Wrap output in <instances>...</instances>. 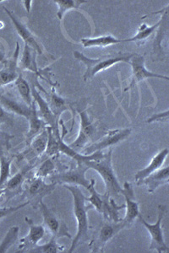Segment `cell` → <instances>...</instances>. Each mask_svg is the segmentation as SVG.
<instances>
[{"label": "cell", "mask_w": 169, "mask_h": 253, "mask_svg": "<svg viewBox=\"0 0 169 253\" xmlns=\"http://www.w3.org/2000/svg\"><path fill=\"white\" fill-rule=\"evenodd\" d=\"M20 56V46L16 43V49L14 51V56L11 59H8L3 63L4 66L0 69V88L8 85L12 82L16 81L19 76L18 73V63Z\"/></svg>", "instance_id": "cell-17"}, {"label": "cell", "mask_w": 169, "mask_h": 253, "mask_svg": "<svg viewBox=\"0 0 169 253\" xmlns=\"http://www.w3.org/2000/svg\"><path fill=\"white\" fill-rule=\"evenodd\" d=\"M37 165L28 164L22 167V169L18 171L14 176L9 178L8 182L6 183L5 193H20V190L22 188L24 182L26 181V176L32 168H34Z\"/></svg>", "instance_id": "cell-23"}, {"label": "cell", "mask_w": 169, "mask_h": 253, "mask_svg": "<svg viewBox=\"0 0 169 253\" xmlns=\"http://www.w3.org/2000/svg\"><path fill=\"white\" fill-rule=\"evenodd\" d=\"M41 213L43 216V226L49 230L51 236L55 238L59 239L62 237L72 239V236L69 232L68 226L64 222L57 218V215L50 210L43 201H41L38 205Z\"/></svg>", "instance_id": "cell-7"}, {"label": "cell", "mask_w": 169, "mask_h": 253, "mask_svg": "<svg viewBox=\"0 0 169 253\" xmlns=\"http://www.w3.org/2000/svg\"><path fill=\"white\" fill-rule=\"evenodd\" d=\"M4 10H5L6 14L9 15V17L10 18L12 23L14 25V28L16 30L18 35H19L20 38H22V40L24 41L25 45L31 46L32 49H34L35 51H36L38 54H44L43 46H42L40 42H38V39L36 38L34 35L32 34L31 31L14 15L13 12L10 11L9 9H6V8H4Z\"/></svg>", "instance_id": "cell-15"}, {"label": "cell", "mask_w": 169, "mask_h": 253, "mask_svg": "<svg viewBox=\"0 0 169 253\" xmlns=\"http://www.w3.org/2000/svg\"><path fill=\"white\" fill-rule=\"evenodd\" d=\"M66 189L69 190L73 196L74 202V215L77 222V231L75 238L73 239L71 246L68 253H72L80 245L89 241V222L87 212L91 205H86V198L80 187L75 185H63Z\"/></svg>", "instance_id": "cell-1"}, {"label": "cell", "mask_w": 169, "mask_h": 253, "mask_svg": "<svg viewBox=\"0 0 169 253\" xmlns=\"http://www.w3.org/2000/svg\"><path fill=\"white\" fill-rule=\"evenodd\" d=\"M130 133H131V130L129 128L109 131L106 135L104 136L103 138L93 144H90L89 146L84 148L80 153L87 156L97 151H103L107 148H111L116 144H119L120 142L125 140L128 137H129Z\"/></svg>", "instance_id": "cell-10"}, {"label": "cell", "mask_w": 169, "mask_h": 253, "mask_svg": "<svg viewBox=\"0 0 169 253\" xmlns=\"http://www.w3.org/2000/svg\"><path fill=\"white\" fill-rule=\"evenodd\" d=\"M162 19H163V16L153 26H147L146 24L141 25L140 26V28L138 29L136 35H135L133 38L123 39L124 42H135V43L137 44L138 46H141V44L145 43V42L147 40V38H149L151 35L153 34L155 32L156 30L158 29V27H159L161 22H162Z\"/></svg>", "instance_id": "cell-26"}, {"label": "cell", "mask_w": 169, "mask_h": 253, "mask_svg": "<svg viewBox=\"0 0 169 253\" xmlns=\"http://www.w3.org/2000/svg\"><path fill=\"white\" fill-rule=\"evenodd\" d=\"M48 138H49V133H48L46 127L36 138H33V140L30 143L29 145H27V149L26 150L20 153V155L18 156L19 159L20 160L26 159L29 161H33L35 159L42 156L46 150Z\"/></svg>", "instance_id": "cell-16"}, {"label": "cell", "mask_w": 169, "mask_h": 253, "mask_svg": "<svg viewBox=\"0 0 169 253\" xmlns=\"http://www.w3.org/2000/svg\"><path fill=\"white\" fill-rule=\"evenodd\" d=\"M11 138L4 132H0V153H7Z\"/></svg>", "instance_id": "cell-35"}, {"label": "cell", "mask_w": 169, "mask_h": 253, "mask_svg": "<svg viewBox=\"0 0 169 253\" xmlns=\"http://www.w3.org/2000/svg\"><path fill=\"white\" fill-rule=\"evenodd\" d=\"M30 205L29 202L26 201V203H23L21 205H17V206H13V207H3L0 208V220L1 219H4L8 216L11 215L13 213L17 212L18 210L23 209L24 207H26L27 205Z\"/></svg>", "instance_id": "cell-33"}, {"label": "cell", "mask_w": 169, "mask_h": 253, "mask_svg": "<svg viewBox=\"0 0 169 253\" xmlns=\"http://www.w3.org/2000/svg\"><path fill=\"white\" fill-rule=\"evenodd\" d=\"M20 233L19 226H13L9 229V231L6 233L2 242L0 243V253H5L8 252L12 246H14L18 241Z\"/></svg>", "instance_id": "cell-31"}, {"label": "cell", "mask_w": 169, "mask_h": 253, "mask_svg": "<svg viewBox=\"0 0 169 253\" xmlns=\"http://www.w3.org/2000/svg\"><path fill=\"white\" fill-rule=\"evenodd\" d=\"M64 247L57 242V239L51 236L48 243L37 245L35 248L29 251L32 253H58L64 250Z\"/></svg>", "instance_id": "cell-30"}, {"label": "cell", "mask_w": 169, "mask_h": 253, "mask_svg": "<svg viewBox=\"0 0 169 253\" xmlns=\"http://www.w3.org/2000/svg\"><path fill=\"white\" fill-rule=\"evenodd\" d=\"M55 164L52 158L46 159L41 163L38 167V170L36 172L35 176L36 177H40V178H46L49 177L50 175L55 174Z\"/></svg>", "instance_id": "cell-32"}, {"label": "cell", "mask_w": 169, "mask_h": 253, "mask_svg": "<svg viewBox=\"0 0 169 253\" xmlns=\"http://www.w3.org/2000/svg\"><path fill=\"white\" fill-rule=\"evenodd\" d=\"M89 167L99 174L104 185H105V195L114 198L121 194L122 188L112 166V148L106 153H104L101 158L84 162Z\"/></svg>", "instance_id": "cell-3"}, {"label": "cell", "mask_w": 169, "mask_h": 253, "mask_svg": "<svg viewBox=\"0 0 169 253\" xmlns=\"http://www.w3.org/2000/svg\"><path fill=\"white\" fill-rule=\"evenodd\" d=\"M169 181V167L160 168L154 173L148 175L147 177L143 179L142 181H139L136 184L138 186H146L147 192L153 193L156 189L163 185L168 184Z\"/></svg>", "instance_id": "cell-19"}, {"label": "cell", "mask_w": 169, "mask_h": 253, "mask_svg": "<svg viewBox=\"0 0 169 253\" xmlns=\"http://www.w3.org/2000/svg\"><path fill=\"white\" fill-rule=\"evenodd\" d=\"M123 229H125V225L123 224V220L117 223L104 221L92 237L89 243L90 249L92 253L104 252L107 243Z\"/></svg>", "instance_id": "cell-6"}, {"label": "cell", "mask_w": 169, "mask_h": 253, "mask_svg": "<svg viewBox=\"0 0 169 253\" xmlns=\"http://www.w3.org/2000/svg\"><path fill=\"white\" fill-rule=\"evenodd\" d=\"M31 88H32L33 101H34L35 104L37 106V109H38V115L46 124L47 126H49L52 129L53 134L57 138H60L61 136L59 134V130H58V122L59 121L53 113L46 100H44L41 96L40 93L35 86V84H32Z\"/></svg>", "instance_id": "cell-12"}, {"label": "cell", "mask_w": 169, "mask_h": 253, "mask_svg": "<svg viewBox=\"0 0 169 253\" xmlns=\"http://www.w3.org/2000/svg\"><path fill=\"white\" fill-rule=\"evenodd\" d=\"M79 116H80V132L75 141L69 144V146L72 150L80 153L84 148H86V144L94 138L95 134L97 132V127L90 119L86 110L80 111Z\"/></svg>", "instance_id": "cell-11"}, {"label": "cell", "mask_w": 169, "mask_h": 253, "mask_svg": "<svg viewBox=\"0 0 169 253\" xmlns=\"http://www.w3.org/2000/svg\"><path fill=\"white\" fill-rule=\"evenodd\" d=\"M121 194L125 199V209H126L125 216L122 220L123 224L125 225V228H128L135 221V219L139 218L141 213L139 209V204L135 199V193H134L133 187L128 181L124 182Z\"/></svg>", "instance_id": "cell-13"}, {"label": "cell", "mask_w": 169, "mask_h": 253, "mask_svg": "<svg viewBox=\"0 0 169 253\" xmlns=\"http://www.w3.org/2000/svg\"><path fill=\"white\" fill-rule=\"evenodd\" d=\"M13 157L7 153H0V188H3L10 178V167Z\"/></svg>", "instance_id": "cell-28"}, {"label": "cell", "mask_w": 169, "mask_h": 253, "mask_svg": "<svg viewBox=\"0 0 169 253\" xmlns=\"http://www.w3.org/2000/svg\"><path fill=\"white\" fill-rule=\"evenodd\" d=\"M124 42L123 39L113 37L111 35H105L100 36L98 38H82L80 41V43L85 48H91V47H107V46L117 45L118 43Z\"/></svg>", "instance_id": "cell-25"}, {"label": "cell", "mask_w": 169, "mask_h": 253, "mask_svg": "<svg viewBox=\"0 0 169 253\" xmlns=\"http://www.w3.org/2000/svg\"><path fill=\"white\" fill-rule=\"evenodd\" d=\"M47 97H48L47 102L58 121L60 120L61 115L63 114V112L72 108L69 101L61 97L60 95H57L55 89H52L51 92L47 95Z\"/></svg>", "instance_id": "cell-22"}, {"label": "cell", "mask_w": 169, "mask_h": 253, "mask_svg": "<svg viewBox=\"0 0 169 253\" xmlns=\"http://www.w3.org/2000/svg\"><path fill=\"white\" fill-rule=\"evenodd\" d=\"M57 185L55 183H46L43 178L40 177H36L30 179L26 187H25V194L27 199V202L29 204L32 205V206L36 209L38 207V205L43 199L52 193L55 189Z\"/></svg>", "instance_id": "cell-8"}, {"label": "cell", "mask_w": 169, "mask_h": 253, "mask_svg": "<svg viewBox=\"0 0 169 253\" xmlns=\"http://www.w3.org/2000/svg\"><path fill=\"white\" fill-rule=\"evenodd\" d=\"M54 3L57 4L58 10L57 12V17L59 20H63L66 12L71 9H77L83 3H86L85 0H55Z\"/></svg>", "instance_id": "cell-29"}, {"label": "cell", "mask_w": 169, "mask_h": 253, "mask_svg": "<svg viewBox=\"0 0 169 253\" xmlns=\"http://www.w3.org/2000/svg\"><path fill=\"white\" fill-rule=\"evenodd\" d=\"M5 188H0V197L3 195V194H4V193H5Z\"/></svg>", "instance_id": "cell-39"}, {"label": "cell", "mask_w": 169, "mask_h": 253, "mask_svg": "<svg viewBox=\"0 0 169 253\" xmlns=\"http://www.w3.org/2000/svg\"><path fill=\"white\" fill-rule=\"evenodd\" d=\"M0 105L10 114H17L28 119L32 115V112L36 107V104L33 103L32 107H28L27 105L15 100L9 95H0Z\"/></svg>", "instance_id": "cell-18"}, {"label": "cell", "mask_w": 169, "mask_h": 253, "mask_svg": "<svg viewBox=\"0 0 169 253\" xmlns=\"http://www.w3.org/2000/svg\"><path fill=\"white\" fill-rule=\"evenodd\" d=\"M6 47L3 42L0 40V63H4L8 59H6Z\"/></svg>", "instance_id": "cell-37"}, {"label": "cell", "mask_w": 169, "mask_h": 253, "mask_svg": "<svg viewBox=\"0 0 169 253\" xmlns=\"http://www.w3.org/2000/svg\"><path fill=\"white\" fill-rule=\"evenodd\" d=\"M22 3L25 4V7H26L27 13H30V11H31V8H32V1H27V0H26V1H23Z\"/></svg>", "instance_id": "cell-38"}, {"label": "cell", "mask_w": 169, "mask_h": 253, "mask_svg": "<svg viewBox=\"0 0 169 253\" xmlns=\"http://www.w3.org/2000/svg\"><path fill=\"white\" fill-rule=\"evenodd\" d=\"M37 54L38 53L34 49H32L31 46H27V45H25L22 56H21L20 62L19 63V65H20L19 68L22 70H28V71L34 73L36 77H38V76L41 77L38 63L36 60Z\"/></svg>", "instance_id": "cell-24"}, {"label": "cell", "mask_w": 169, "mask_h": 253, "mask_svg": "<svg viewBox=\"0 0 169 253\" xmlns=\"http://www.w3.org/2000/svg\"><path fill=\"white\" fill-rule=\"evenodd\" d=\"M169 111L166 110L165 112H158L156 114H153L152 117H150L146 123L147 124H152V123H168L169 122Z\"/></svg>", "instance_id": "cell-34"}, {"label": "cell", "mask_w": 169, "mask_h": 253, "mask_svg": "<svg viewBox=\"0 0 169 253\" xmlns=\"http://www.w3.org/2000/svg\"><path fill=\"white\" fill-rule=\"evenodd\" d=\"M14 84L24 103L27 105L28 107H32L34 103L33 97H32V88L29 85L26 79L24 78L23 75L21 74L19 75L16 81H14Z\"/></svg>", "instance_id": "cell-27"}, {"label": "cell", "mask_w": 169, "mask_h": 253, "mask_svg": "<svg viewBox=\"0 0 169 253\" xmlns=\"http://www.w3.org/2000/svg\"><path fill=\"white\" fill-rule=\"evenodd\" d=\"M89 170L84 162H77V166L73 169L55 173L50 175L49 180L51 183L58 185H75L78 187H83L88 190L91 181H88L86 177V172Z\"/></svg>", "instance_id": "cell-5"}, {"label": "cell", "mask_w": 169, "mask_h": 253, "mask_svg": "<svg viewBox=\"0 0 169 253\" xmlns=\"http://www.w3.org/2000/svg\"><path fill=\"white\" fill-rule=\"evenodd\" d=\"M26 224H28L29 232L27 236L20 240L17 253H29V251L35 248L38 242L45 236L46 229L43 225L35 224L33 220L26 217Z\"/></svg>", "instance_id": "cell-14"}, {"label": "cell", "mask_w": 169, "mask_h": 253, "mask_svg": "<svg viewBox=\"0 0 169 253\" xmlns=\"http://www.w3.org/2000/svg\"><path fill=\"white\" fill-rule=\"evenodd\" d=\"M125 209V205H118L115 202L113 198L109 197V196L103 195V204L101 208L100 213L104 217L105 221L113 222L117 223L120 222L122 219H120L119 216V211Z\"/></svg>", "instance_id": "cell-20"}, {"label": "cell", "mask_w": 169, "mask_h": 253, "mask_svg": "<svg viewBox=\"0 0 169 253\" xmlns=\"http://www.w3.org/2000/svg\"><path fill=\"white\" fill-rule=\"evenodd\" d=\"M169 150L168 148H165L164 150H161L160 152H158L150 162V164L147 167H145L144 169L138 171L135 174V182L138 183L139 181H142L143 179L147 177L148 175H151L152 173L155 172L157 170L160 169L161 167L164 165V161L166 160L167 157L169 156Z\"/></svg>", "instance_id": "cell-21"}, {"label": "cell", "mask_w": 169, "mask_h": 253, "mask_svg": "<svg viewBox=\"0 0 169 253\" xmlns=\"http://www.w3.org/2000/svg\"><path fill=\"white\" fill-rule=\"evenodd\" d=\"M134 55L135 53L131 52H118L103 56L100 58H91L78 51L74 52V57L86 66V71L83 75L85 81L92 80L98 73L109 69L117 63H125L129 64Z\"/></svg>", "instance_id": "cell-2"}, {"label": "cell", "mask_w": 169, "mask_h": 253, "mask_svg": "<svg viewBox=\"0 0 169 253\" xmlns=\"http://www.w3.org/2000/svg\"><path fill=\"white\" fill-rule=\"evenodd\" d=\"M165 213L166 207L164 205H159L158 209V220L154 224H150L146 221L141 214L138 218L151 236L149 250H155L158 253L169 252V247L167 246L166 242L164 241V232L162 228V222L164 220Z\"/></svg>", "instance_id": "cell-4"}, {"label": "cell", "mask_w": 169, "mask_h": 253, "mask_svg": "<svg viewBox=\"0 0 169 253\" xmlns=\"http://www.w3.org/2000/svg\"><path fill=\"white\" fill-rule=\"evenodd\" d=\"M129 64L131 65L132 68V76L131 79H130L131 81H130L129 86L127 87L125 90H124L125 92L133 89L138 83H140L141 81H145L146 79L157 78L165 80L166 81H169V76L160 75L158 73L152 72V71H149L148 69H146L144 56L135 54V55L132 57Z\"/></svg>", "instance_id": "cell-9"}, {"label": "cell", "mask_w": 169, "mask_h": 253, "mask_svg": "<svg viewBox=\"0 0 169 253\" xmlns=\"http://www.w3.org/2000/svg\"><path fill=\"white\" fill-rule=\"evenodd\" d=\"M11 114L7 112L1 105H0V126L3 124H10L12 123Z\"/></svg>", "instance_id": "cell-36"}]
</instances>
